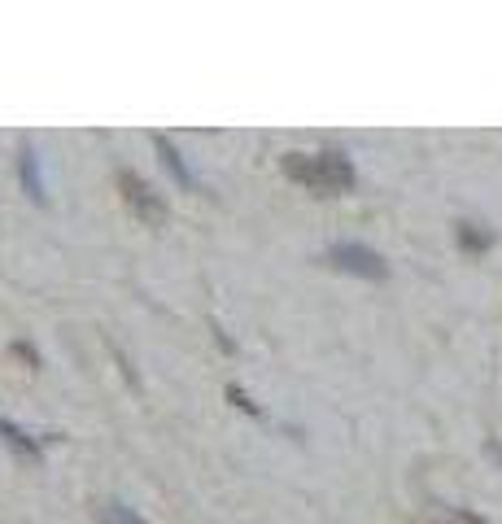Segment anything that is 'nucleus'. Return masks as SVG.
I'll use <instances>...</instances> for the list:
<instances>
[{
    "mask_svg": "<svg viewBox=\"0 0 502 524\" xmlns=\"http://www.w3.org/2000/svg\"><path fill=\"white\" fill-rule=\"evenodd\" d=\"M280 171L289 175L293 184L310 188V193H350L358 184L350 153L341 149H319V153H284Z\"/></svg>",
    "mask_w": 502,
    "mask_h": 524,
    "instance_id": "f257e3e1",
    "label": "nucleus"
},
{
    "mask_svg": "<svg viewBox=\"0 0 502 524\" xmlns=\"http://www.w3.org/2000/svg\"><path fill=\"white\" fill-rule=\"evenodd\" d=\"M324 258H328L337 271H345V276H358V280H389V262H385V254H376V249L363 245V241H337V245H328Z\"/></svg>",
    "mask_w": 502,
    "mask_h": 524,
    "instance_id": "f03ea898",
    "label": "nucleus"
},
{
    "mask_svg": "<svg viewBox=\"0 0 502 524\" xmlns=\"http://www.w3.org/2000/svg\"><path fill=\"white\" fill-rule=\"evenodd\" d=\"M118 188H123L127 206H131V214H136L140 223H149V228H162V223L171 219V210H166V197L145 180V175L118 171Z\"/></svg>",
    "mask_w": 502,
    "mask_h": 524,
    "instance_id": "7ed1b4c3",
    "label": "nucleus"
},
{
    "mask_svg": "<svg viewBox=\"0 0 502 524\" xmlns=\"http://www.w3.org/2000/svg\"><path fill=\"white\" fill-rule=\"evenodd\" d=\"M18 184L35 206H49V184H44V171H40V153H35L31 140L18 145Z\"/></svg>",
    "mask_w": 502,
    "mask_h": 524,
    "instance_id": "20e7f679",
    "label": "nucleus"
},
{
    "mask_svg": "<svg viewBox=\"0 0 502 524\" xmlns=\"http://www.w3.org/2000/svg\"><path fill=\"white\" fill-rule=\"evenodd\" d=\"M0 442H5L9 450H14L18 459H31V463H40V459H44V446L35 442V437H31V433H27V428H22V424L5 420V415H0Z\"/></svg>",
    "mask_w": 502,
    "mask_h": 524,
    "instance_id": "39448f33",
    "label": "nucleus"
},
{
    "mask_svg": "<svg viewBox=\"0 0 502 524\" xmlns=\"http://www.w3.org/2000/svg\"><path fill=\"white\" fill-rule=\"evenodd\" d=\"M153 149H158V158H162V166H166V171L175 175V184H179V188H197V175L188 171L184 153H179V149L171 145V140H166V136H153Z\"/></svg>",
    "mask_w": 502,
    "mask_h": 524,
    "instance_id": "423d86ee",
    "label": "nucleus"
},
{
    "mask_svg": "<svg viewBox=\"0 0 502 524\" xmlns=\"http://www.w3.org/2000/svg\"><path fill=\"white\" fill-rule=\"evenodd\" d=\"M454 241H459L463 254H485V249L494 245V232L481 228V223H459V228H454Z\"/></svg>",
    "mask_w": 502,
    "mask_h": 524,
    "instance_id": "0eeeda50",
    "label": "nucleus"
},
{
    "mask_svg": "<svg viewBox=\"0 0 502 524\" xmlns=\"http://www.w3.org/2000/svg\"><path fill=\"white\" fill-rule=\"evenodd\" d=\"M97 511H101V524H149L136 507H127L123 498H105V503H101Z\"/></svg>",
    "mask_w": 502,
    "mask_h": 524,
    "instance_id": "6e6552de",
    "label": "nucleus"
},
{
    "mask_svg": "<svg viewBox=\"0 0 502 524\" xmlns=\"http://www.w3.org/2000/svg\"><path fill=\"white\" fill-rule=\"evenodd\" d=\"M227 402H236V407H241L245 415H254V420H262V407H258V402H254V398H249V393H245V389H236V385H227Z\"/></svg>",
    "mask_w": 502,
    "mask_h": 524,
    "instance_id": "1a4fd4ad",
    "label": "nucleus"
},
{
    "mask_svg": "<svg viewBox=\"0 0 502 524\" xmlns=\"http://www.w3.org/2000/svg\"><path fill=\"white\" fill-rule=\"evenodd\" d=\"M110 354H114V363H118V367H123V376L131 380V389H140V376H136V367H131V363H127V354H123V350H118V345H110Z\"/></svg>",
    "mask_w": 502,
    "mask_h": 524,
    "instance_id": "9d476101",
    "label": "nucleus"
},
{
    "mask_svg": "<svg viewBox=\"0 0 502 524\" xmlns=\"http://www.w3.org/2000/svg\"><path fill=\"white\" fill-rule=\"evenodd\" d=\"M210 332H214V341H219V350H227V354L236 350V345L227 341V332H223V324H219V319H210Z\"/></svg>",
    "mask_w": 502,
    "mask_h": 524,
    "instance_id": "9b49d317",
    "label": "nucleus"
},
{
    "mask_svg": "<svg viewBox=\"0 0 502 524\" xmlns=\"http://www.w3.org/2000/svg\"><path fill=\"white\" fill-rule=\"evenodd\" d=\"M450 516H454V524H485V520L476 516V511H468V507H454Z\"/></svg>",
    "mask_w": 502,
    "mask_h": 524,
    "instance_id": "f8f14e48",
    "label": "nucleus"
},
{
    "mask_svg": "<svg viewBox=\"0 0 502 524\" xmlns=\"http://www.w3.org/2000/svg\"><path fill=\"white\" fill-rule=\"evenodd\" d=\"M14 354H22V359H27V363H40V354H35V345H27V341H18V345H14Z\"/></svg>",
    "mask_w": 502,
    "mask_h": 524,
    "instance_id": "ddd939ff",
    "label": "nucleus"
}]
</instances>
